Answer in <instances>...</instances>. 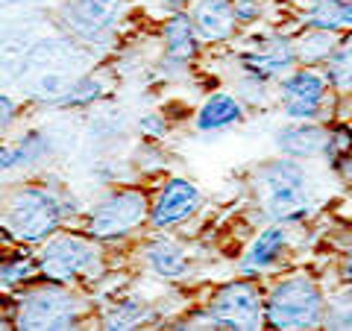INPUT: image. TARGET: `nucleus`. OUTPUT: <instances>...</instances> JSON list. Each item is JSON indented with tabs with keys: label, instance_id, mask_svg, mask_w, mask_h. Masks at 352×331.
I'll use <instances>...</instances> for the list:
<instances>
[{
	"label": "nucleus",
	"instance_id": "nucleus-1",
	"mask_svg": "<svg viewBox=\"0 0 352 331\" xmlns=\"http://www.w3.org/2000/svg\"><path fill=\"white\" fill-rule=\"evenodd\" d=\"M71 214L68 200L59 187L21 185L0 208V226L21 244H44Z\"/></svg>",
	"mask_w": 352,
	"mask_h": 331
},
{
	"label": "nucleus",
	"instance_id": "nucleus-2",
	"mask_svg": "<svg viewBox=\"0 0 352 331\" xmlns=\"http://www.w3.org/2000/svg\"><path fill=\"white\" fill-rule=\"evenodd\" d=\"M308 176L300 159H276L258 168L261 208L273 223H300L311 214Z\"/></svg>",
	"mask_w": 352,
	"mask_h": 331
},
{
	"label": "nucleus",
	"instance_id": "nucleus-3",
	"mask_svg": "<svg viewBox=\"0 0 352 331\" xmlns=\"http://www.w3.org/2000/svg\"><path fill=\"white\" fill-rule=\"evenodd\" d=\"M326 319L323 290L311 275L294 273L270 288L264 299V323L282 331L291 328H317Z\"/></svg>",
	"mask_w": 352,
	"mask_h": 331
},
{
	"label": "nucleus",
	"instance_id": "nucleus-4",
	"mask_svg": "<svg viewBox=\"0 0 352 331\" xmlns=\"http://www.w3.org/2000/svg\"><path fill=\"white\" fill-rule=\"evenodd\" d=\"M85 314V302L76 293L65 290V284L47 282L32 288L18 305L15 328L24 331H50V328H76Z\"/></svg>",
	"mask_w": 352,
	"mask_h": 331
},
{
	"label": "nucleus",
	"instance_id": "nucleus-5",
	"mask_svg": "<svg viewBox=\"0 0 352 331\" xmlns=\"http://www.w3.org/2000/svg\"><path fill=\"white\" fill-rule=\"evenodd\" d=\"M103 258L88 238L80 235H50L38 252V273L47 282L71 284L76 279H97Z\"/></svg>",
	"mask_w": 352,
	"mask_h": 331
},
{
	"label": "nucleus",
	"instance_id": "nucleus-6",
	"mask_svg": "<svg viewBox=\"0 0 352 331\" xmlns=\"http://www.w3.org/2000/svg\"><path fill=\"white\" fill-rule=\"evenodd\" d=\"M150 220V203L138 187H118L109 191L103 200H97L88 212L85 231L97 240H118L132 235Z\"/></svg>",
	"mask_w": 352,
	"mask_h": 331
},
{
	"label": "nucleus",
	"instance_id": "nucleus-7",
	"mask_svg": "<svg viewBox=\"0 0 352 331\" xmlns=\"http://www.w3.org/2000/svg\"><path fill=\"white\" fill-rule=\"evenodd\" d=\"M206 319L212 328H232V331H256L264 326V296L252 279H238L217 288L208 299Z\"/></svg>",
	"mask_w": 352,
	"mask_h": 331
},
{
	"label": "nucleus",
	"instance_id": "nucleus-8",
	"mask_svg": "<svg viewBox=\"0 0 352 331\" xmlns=\"http://www.w3.org/2000/svg\"><path fill=\"white\" fill-rule=\"evenodd\" d=\"M129 0H65L59 9L62 24L88 47H109Z\"/></svg>",
	"mask_w": 352,
	"mask_h": 331
},
{
	"label": "nucleus",
	"instance_id": "nucleus-9",
	"mask_svg": "<svg viewBox=\"0 0 352 331\" xmlns=\"http://www.w3.org/2000/svg\"><path fill=\"white\" fill-rule=\"evenodd\" d=\"M326 94H329L326 73L314 68H300L288 73L279 88L282 109L291 120H317V115H320V109L326 103Z\"/></svg>",
	"mask_w": 352,
	"mask_h": 331
},
{
	"label": "nucleus",
	"instance_id": "nucleus-10",
	"mask_svg": "<svg viewBox=\"0 0 352 331\" xmlns=\"http://www.w3.org/2000/svg\"><path fill=\"white\" fill-rule=\"evenodd\" d=\"M203 205V194L200 187L188 179H173L164 182L162 194L156 196V203L150 208V223L156 229H173V226H182L185 220H191Z\"/></svg>",
	"mask_w": 352,
	"mask_h": 331
},
{
	"label": "nucleus",
	"instance_id": "nucleus-11",
	"mask_svg": "<svg viewBox=\"0 0 352 331\" xmlns=\"http://www.w3.org/2000/svg\"><path fill=\"white\" fill-rule=\"evenodd\" d=\"M258 47H252L250 53L241 56V68L250 80H256L258 85H267L270 80H279L282 73H288L296 62V47L294 41L279 38V36H267V38H256Z\"/></svg>",
	"mask_w": 352,
	"mask_h": 331
},
{
	"label": "nucleus",
	"instance_id": "nucleus-12",
	"mask_svg": "<svg viewBox=\"0 0 352 331\" xmlns=\"http://www.w3.org/2000/svg\"><path fill=\"white\" fill-rule=\"evenodd\" d=\"M188 18L197 30V38L206 41V44L229 41L235 36V27H238L232 0H191Z\"/></svg>",
	"mask_w": 352,
	"mask_h": 331
},
{
	"label": "nucleus",
	"instance_id": "nucleus-13",
	"mask_svg": "<svg viewBox=\"0 0 352 331\" xmlns=\"http://www.w3.org/2000/svg\"><path fill=\"white\" fill-rule=\"evenodd\" d=\"M288 249V231L282 229V223H273L267 229H261L256 240L247 247L244 258H241V275L256 279V275L273 270L279 264V258Z\"/></svg>",
	"mask_w": 352,
	"mask_h": 331
},
{
	"label": "nucleus",
	"instance_id": "nucleus-14",
	"mask_svg": "<svg viewBox=\"0 0 352 331\" xmlns=\"http://www.w3.org/2000/svg\"><path fill=\"white\" fill-rule=\"evenodd\" d=\"M276 147L288 159H314L326 147V129L314 120H291L276 132Z\"/></svg>",
	"mask_w": 352,
	"mask_h": 331
},
{
	"label": "nucleus",
	"instance_id": "nucleus-15",
	"mask_svg": "<svg viewBox=\"0 0 352 331\" xmlns=\"http://www.w3.org/2000/svg\"><path fill=\"white\" fill-rule=\"evenodd\" d=\"M244 120V106L232 91H214L206 97L200 112L194 117L197 132H223Z\"/></svg>",
	"mask_w": 352,
	"mask_h": 331
},
{
	"label": "nucleus",
	"instance_id": "nucleus-16",
	"mask_svg": "<svg viewBox=\"0 0 352 331\" xmlns=\"http://www.w3.org/2000/svg\"><path fill=\"white\" fill-rule=\"evenodd\" d=\"M147 264H150V270L159 275V279H168V282H179L188 275L191 270V258H188V252H185L176 240L170 238H153L150 244H147Z\"/></svg>",
	"mask_w": 352,
	"mask_h": 331
},
{
	"label": "nucleus",
	"instance_id": "nucleus-17",
	"mask_svg": "<svg viewBox=\"0 0 352 331\" xmlns=\"http://www.w3.org/2000/svg\"><path fill=\"white\" fill-rule=\"evenodd\" d=\"M162 38H164V50H168V56L173 62H188L197 56V50H200L197 30L185 12L168 15V21H164V27H162Z\"/></svg>",
	"mask_w": 352,
	"mask_h": 331
},
{
	"label": "nucleus",
	"instance_id": "nucleus-18",
	"mask_svg": "<svg viewBox=\"0 0 352 331\" xmlns=\"http://www.w3.org/2000/svg\"><path fill=\"white\" fill-rule=\"evenodd\" d=\"M305 24L326 32H349L352 30V0H311L305 9Z\"/></svg>",
	"mask_w": 352,
	"mask_h": 331
},
{
	"label": "nucleus",
	"instance_id": "nucleus-19",
	"mask_svg": "<svg viewBox=\"0 0 352 331\" xmlns=\"http://www.w3.org/2000/svg\"><path fill=\"white\" fill-rule=\"evenodd\" d=\"M326 80L340 94L352 91V30L344 38H338L332 56L326 62Z\"/></svg>",
	"mask_w": 352,
	"mask_h": 331
},
{
	"label": "nucleus",
	"instance_id": "nucleus-20",
	"mask_svg": "<svg viewBox=\"0 0 352 331\" xmlns=\"http://www.w3.org/2000/svg\"><path fill=\"white\" fill-rule=\"evenodd\" d=\"M335 44H338L335 32L311 30V27H308L305 36L294 41V47H296V59H302L308 65H317V62H329V56H332V50H335Z\"/></svg>",
	"mask_w": 352,
	"mask_h": 331
},
{
	"label": "nucleus",
	"instance_id": "nucleus-21",
	"mask_svg": "<svg viewBox=\"0 0 352 331\" xmlns=\"http://www.w3.org/2000/svg\"><path fill=\"white\" fill-rule=\"evenodd\" d=\"M12 147H15V156H18V164H21V168H32V164L47 161V159H50V152H53L50 138L44 135L41 129H30L27 135H21Z\"/></svg>",
	"mask_w": 352,
	"mask_h": 331
},
{
	"label": "nucleus",
	"instance_id": "nucleus-22",
	"mask_svg": "<svg viewBox=\"0 0 352 331\" xmlns=\"http://www.w3.org/2000/svg\"><path fill=\"white\" fill-rule=\"evenodd\" d=\"M103 94H106V80L103 76H97V73H88V76H82V80H76L68 91L62 94L59 106H74V109L91 106V103L100 100Z\"/></svg>",
	"mask_w": 352,
	"mask_h": 331
},
{
	"label": "nucleus",
	"instance_id": "nucleus-23",
	"mask_svg": "<svg viewBox=\"0 0 352 331\" xmlns=\"http://www.w3.org/2000/svg\"><path fill=\"white\" fill-rule=\"evenodd\" d=\"M150 317V308L141 299H124L118 302L112 311L103 314V326L106 328H135Z\"/></svg>",
	"mask_w": 352,
	"mask_h": 331
},
{
	"label": "nucleus",
	"instance_id": "nucleus-24",
	"mask_svg": "<svg viewBox=\"0 0 352 331\" xmlns=\"http://www.w3.org/2000/svg\"><path fill=\"white\" fill-rule=\"evenodd\" d=\"M36 273H38V261L27 255V252H12L9 258L0 261V284H6V288L30 282Z\"/></svg>",
	"mask_w": 352,
	"mask_h": 331
},
{
	"label": "nucleus",
	"instance_id": "nucleus-25",
	"mask_svg": "<svg viewBox=\"0 0 352 331\" xmlns=\"http://www.w3.org/2000/svg\"><path fill=\"white\" fill-rule=\"evenodd\" d=\"M323 152L329 156V161H332L335 168H340V161H346L349 152H352V129L349 126H335L332 132H326Z\"/></svg>",
	"mask_w": 352,
	"mask_h": 331
},
{
	"label": "nucleus",
	"instance_id": "nucleus-26",
	"mask_svg": "<svg viewBox=\"0 0 352 331\" xmlns=\"http://www.w3.org/2000/svg\"><path fill=\"white\" fill-rule=\"evenodd\" d=\"M323 326H329V328H352V296H344V299L338 296L335 302L326 305Z\"/></svg>",
	"mask_w": 352,
	"mask_h": 331
},
{
	"label": "nucleus",
	"instance_id": "nucleus-27",
	"mask_svg": "<svg viewBox=\"0 0 352 331\" xmlns=\"http://www.w3.org/2000/svg\"><path fill=\"white\" fill-rule=\"evenodd\" d=\"M232 9L238 24H256L264 15V0H232Z\"/></svg>",
	"mask_w": 352,
	"mask_h": 331
},
{
	"label": "nucleus",
	"instance_id": "nucleus-28",
	"mask_svg": "<svg viewBox=\"0 0 352 331\" xmlns=\"http://www.w3.org/2000/svg\"><path fill=\"white\" fill-rule=\"evenodd\" d=\"M138 132H141L144 138H164V132H168V124L162 120V115L147 112V115H141V120H138Z\"/></svg>",
	"mask_w": 352,
	"mask_h": 331
},
{
	"label": "nucleus",
	"instance_id": "nucleus-29",
	"mask_svg": "<svg viewBox=\"0 0 352 331\" xmlns=\"http://www.w3.org/2000/svg\"><path fill=\"white\" fill-rule=\"evenodd\" d=\"M18 117V103L9 94L0 91V132H6Z\"/></svg>",
	"mask_w": 352,
	"mask_h": 331
},
{
	"label": "nucleus",
	"instance_id": "nucleus-30",
	"mask_svg": "<svg viewBox=\"0 0 352 331\" xmlns=\"http://www.w3.org/2000/svg\"><path fill=\"white\" fill-rule=\"evenodd\" d=\"M15 168H21L18 156H15V147L12 144H0V176L12 173Z\"/></svg>",
	"mask_w": 352,
	"mask_h": 331
},
{
	"label": "nucleus",
	"instance_id": "nucleus-31",
	"mask_svg": "<svg viewBox=\"0 0 352 331\" xmlns=\"http://www.w3.org/2000/svg\"><path fill=\"white\" fill-rule=\"evenodd\" d=\"M162 6L168 9V12H182L185 6H191V0H162Z\"/></svg>",
	"mask_w": 352,
	"mask_h": 331
},
{
	"label": "nucleus",
	"instance_id": "nucleus-32",
	"mask_svg": "<svg viewBox=\"0 0 352 331\" xmlns=\"http://www.w3.org/2000/svg\"><path fill=\"white\" fill-rule=\"evenodd\" d=\"M15 326V317L12 314H0V328H12Z\"/></svg>",
	"mask_w": 352,
	"mask_h": 331
},
{
	"label": "nucleus",
	"instance_id": "nucleus-33",
	"mask_svg": "<svg viewBox=\"0 0 352 331\" xmlns=\"http://www.w3.org/2000/svg\"><path fill=\"white\" fill-rule=\"evenodd\" d=\"M0 238H3V226H0Z\"/></svg>",
	"mask_w": 352,
	"mask_h": 331
}]
</instances>
